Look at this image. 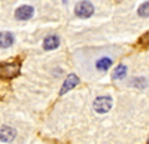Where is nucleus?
Instances as JSON below:
<instances>
[{
	"label": "nucleus",
	"instance_id": "3",
	"mask_svg": "<svg viewBox=\"0 0 149 144\" xmlns=\"http://www.w3.org/2000/svg\"><path fill=\"white\" fill-rule=\"evenodd\" d=\"M19 65L18 64H0V79H12L18 76Z\"/></svg>",
	"mask_w": 149,
	"mask_h": 144
},
{
	"label": "nucleus",
	"instance_id": "12",
	"mask_svg": "<svg viewBox=\"0 0 149 144\" xmlns=\"http://www.w3.org/2000/svg\"><path fill=\"white\" fill-rule=\"evenodd\" d=\"M137 14H139L140 17H143V18L149 17V2L143 3V5H142V6L139 8V10H137Z\"/></svg>",
	"mask_w": 149,
	"mask_h": 144
},
{
	"label": "nucleus",
	"instance_id": "2",
	"mask_svg": "<svg viewBox=\"0 0 149 144\" xmlns=\"http://www.w3.org/2000/svg\"><path fill=\"white\" fill-rule=\"evenodd\" d=\"M94 112L100 113V114H104L107 113L110 109H112V98L110 97H106V95H103V97H98L94 100Z\"/></svg>",
	"mask_w": 149,
	"mask_h": 144
},
{
	"label": "nucleus",
	"instance_id": "6",
	"mask_svg": "<svg viewBox=\"0 0 149 144\" xmlns=\"http://www.w3.org/2000/svg\"><path fill=\"white\" fill-rule=\"evenodd\" d=\"M17 137V131L14 128H10L8 125L0 128V141H5V143H10L14 141Z\"/></svg>",
	"mask_w": 149,
	"mask_h": 144
},
{
	"label": "nucleus",
	"instance_id": "10",
	"mask_svg": "<svg viewBox=\"0 0 149 144\" xmlns=\"http://www.w3.org/2000/svg\"><path fill=\"white\" fill-rule=\"evenodd\" d=\"M127 76V67L125 65H118L116 68H115V71H113V74H112V77H113L115 80H118V79H124Z\"/></svg>",
	"mask_w": 149,
	"mask_h": 144
},
{
	"label": "nucleus",
	"instance_id": "8",
	"mask_svg": "<svg viewBox=\"0 0 149 144\" xmlns=\"http://www.w3.org/2000/svg\"><path fill=\"white\" fill-rule=\"evenodd\" d=\"M14 34L9 33V31H3V33H0V48H9L14 45Z\"/></svg>",
	"mask_w": 149,
	"mask_h": 144
},
{
	"label": "nucleus",
	"instance_id": "15",
	"mask_svg": "<svg viewBox=\"0 0 149 144\" xmlns=\"http://www.w3.org/2000/svg\"><path fill=\"white\" fill-rule=\"evenodd\" d=\"M148 144H149V140H148Z\"/></svg>",
	"mask_w": 149,
	"mask_h": 144
},
{
	"label": "nucleus",
	"instance_id": "11",
	"mask_svg": "<svg viewBox=\"0 0 149 144\" xmlns=\"http://www.w3.org/2000/svg\"><path fill=\"white\" fill-rule=\"evenodd\" d=\"M131 85H133V86H136V88H139V89H143V88H146L148 82H146V79H145V77H136V79H133Z\"/></svg>",
	"mask_w": 149,
	"mask_h": 144
},
{
	"label": "nucleus",
	"instance_id": "13",
	"mask_svg": "<svg viewBox=\"0 0 149 144\" xmlns=\"http://www.w3.org/2000/svg\"><path fill=\"white\" fill-rule=\"evenodd\" d=\"M140 43H146V45L149 43V34L148 36H143V37L140 39Z\"/></svg>",
	"mask_w": 149,
	"mask_h": 144
},
{
	"label": "nucleus",
	"instance_id": "7",
	"mask_svg": "<svg viewBox=\"0 0 149 144\" xmlns=\"http://www.w3.org/2000/svg\"><path fill=\"white\" fill-rule=\"evenodd\" d=\"M58 46H60V37H58V36L51 34V36H48V37H45V40H43V49L45 51L57 49Z\"/></svg>",
	"mask_w": 149,
	"mask_h": 144
},
{
	"label": "nucleus",
	"instance_id": "9",
	"mask_svg": "<svg viewBox=\"0 0 149 144\" xmlns=\"http://www.w3.org/2000/svg\"><path fill=\"white\" fill-rule=\"evenodd\" d=\"M112 64H113L112 58H109V56H103V58H100V59H98V61L95 63V68H97V70H100V71H107V70L112 67Z\"/></svg>",
	"mask_w": 149,
	"mask_h": 144
},
{
	"label": "nucleus",
	"instance_id": "4",
	"mask_svg": "<svg viewBox=\"0 0 149 144\" xmlns=\"http://www.w3.org/2000/svg\"><path fill=\"white\" fill-rule=\"evenodd\" d=\"M33 15H34V9H33V6H29V5L19 6V8L15 10V18H17L18 21H27V19H30Z\"/></svg>",
	"mask_w": 149,
	"mask_h": 144
},
{
	"label": "nucleus",
	"instance_id": "1",
	"mask_svg": "<svg viewBox=\"0 0 149 144\" xmlns=\"http://www.w3.org/2000/svg\"><path fill=\"white\" fill-rule=\"evenodd\" d=\"M74 14L79 18H90L94 14V6L88 0H82L76 6H74Z\"/></svg>",
	"mask_w": 149,
	"mask_h": 144
},
{
	"label": "nucleus",
	"instance_id": "5",
	"mask_svg": "<svg viewBox=\"0 0 149 144\" xmlns=\"http://www.w3.org/2000/svg\"><path fill=\"white\" fill-rule=\"evenodd\" d=\"M78 83H79V77H78L76 74H69V76L66 77L64 83H63V86H61V89H60V95L67 94L70 89H73L74 86H76Z\"/></svg>",
	"mask_w": 149,
	"mask_h": 144
},
{
	"label": "nucleus",
	"instance_id": "14",
	"mask_svg": "<svg viewBox=\"0 0 149 144\" xmlns=\"http://www.w3.org/2000/svg\"><path fill=\"white\" fill-rule=\"evenodd\" d=\"M63 3H67V0H63Z\"/></svg>",
	"mask_w": 149,
	"mask_h": 144
}]
</instances>
